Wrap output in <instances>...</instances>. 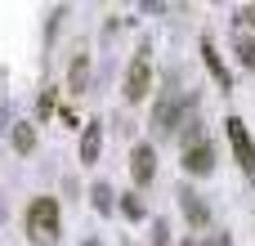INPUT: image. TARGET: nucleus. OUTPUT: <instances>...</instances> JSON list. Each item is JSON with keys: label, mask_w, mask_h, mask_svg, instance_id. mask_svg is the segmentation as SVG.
<instances>
[{"label": "nucleus", "mask_w": 255, "mask_h": 246, "mask_svg": "<svg viewBox=\"0 0 255 246\" xmlns=\"http://www.w3.org/2000/svg\"><path fill=\"white\" fill-rule=\"evenodd\" d=\"M63 233V215H58V202L54 197H36L27 202V238L36 246H54Z\"/></svg>", "instance_id": "1"}, {"label": "nucleus", "mask_w": 255, "mask_h": 246, "mask_svg": "<svg viewBox=\"0 0 255 246\" xmlns=\"http://www.w3.org/2000/svg\"><path fill=\"white\" fill-rule=\"evenodd\" d=\"M90 202H94V211H99V215H108V211H112V188L99 179V184L90 188Z\"/></svg>", "instance_id": "11"}, {"label": "nucleus", "mask_w": 255, "mask_h": 246, "mask_svg": "<svg viewBox=\"0 0 255 246\" xmlns=\"http://www.w3.org/2000/svg\"><path fill=\"white\" fill-rule=\"evenodd\" d=\"M0 121H4V112H0Z\"/></svg>", "instance_id": "21"}, {"label": "nucleus", "mask_w": 255, "mask_h": 246, "mask_svg": "<svg viewBox=\"0 0 255 246\" xmlns=\"http://www.w3.org/2000/svg\"><path fill=\"white\" fill-rule=\"evenodd\" d=\"M85 246H103V242H99V238H90V242H85Z\"/></svg>", "instance_id": "19"}, {"label": "nucleus", "mask_w": 255, "mask_h": 246, "mask_svg": "<svg viewBox=\"0 0 255 246\" xmlns=\"http://www.w3.org/2000/svg\"><path fill=\"white\" fill-rule=\"evenodd\" d=\"M121 215H126V220H143V202H139L134 193H126V197H121Z\"/></svg>", "instance_id": "14"}, {"label": "nucleus", "mask_w": 255, "mask_h": 246, "mask_svg": "<svg viewBox=\"0 0 255 246\" xmlns=\"http://www.w3.org/2000/svg\"><path fill=\"white\" fill-rule=\"evenodd\" d=\"M99 148H103V130H99V121H90L85 134H81V161L94 166V161H99Z\"/></svg>", "instance_id": "10"}, {"label": "nucleus", "mask_w": 255, "mask_h": 246, "mask_svg": "<svg viewBox=\"0 0 255 246\" xmlns=\"http://www.w3.org/2000/svg\"><path fill=\"white\" fill-rule=\"evenodd\" d=\"M184 170H188V175H211V170H215V148H211L206 139L184 143Z\"/></svg>", "instance_id": "4"}, {"label": "nucleus", "mask_w": 255, "mask_h": 246, "mask_svg": "<svg viewBox=\"0 0 255 246\" xmlns=\"http://www.w3.org/2000/svg\"><path fill=\"white\" fill-rule=\"evenodd\" d=\"M152 246H170V224H166V220L152 224Z\"/></svg>", "instance_id": "15"}, {"label": "nucleus", "mask_w": 255, "mask_h": 246, "mask_svg": "<svg viewBox=\"0 0 255 246\" xmlns=\"http://www.w3.org/2000/svg\"><path fill=\"white\" fill-rule=\"evenodd\" d=\"M202 246H233V238H229V233H211Z\"/></svg>", "instance_id": "17"}, {"label": "nucleus", "mask_w": 255, "mask_h": 246, "mask_svg": "<svg viewBox=\"0 0 255 246\" xmlns=\"http://www.w3.org/2000/svg\"><path fill=\"white\" fill-rule=\"evenodd\" d=\"M49 108H54V90H45V94H40V117H49Z\"/></svg>", "instance_id": "18"}, {"label": "nucleus", "mask_w": 255, "mask_h": 246, "mask_svg": "<svg viewBox=\"0 0 255 246\" xmlns=\"http://www.w3.org/2000/svg\"><path fill=\"white\" fill-rule=\"evenodd\" d=\"M175 130H179V103H175V94H161V103L152 108V134L166 139Z\"/></svg>", "instance_id": "5"}, {"label": "nucleus", "mask_w": 255, "mask_h": 246, "mask_svg": "<svg viewBox=\"0 0 255 246\" xmlns=\"http://www.w3.org/2000/svg\"><path fill=\"white\" fill-rule=\"evenodd\" d=\"M224 125H229V143H233V157H238V166H242L247 175H255V139H251V130L242 125V117H229Z\"/></svg>", "instance_id": "3"}, {"label": "nucleus", "mask_w": 255, "mask_h": 246, "mask_svg": "<svg viewBox=\"0 0 255 246\" xmlns=\"http://www.w3.org/2000/svg\"><path fill=\"white\" fill-rule=\"evenodd\" d=\"M13 148H18V152H31V148H36V130H31V125H18V130H13Z\"/></svg>", "instance_id": "13"}, {"label": "nucleus", "mask_w": 255, "mask_h": 246, "mask_svg": "<svg viewBox=\"0 0 255 246\" xmlns=\"http://www.w3.org/2000/svg\"><path fill=\"white\" fill-rule=\"evenodd\" d=\"M130 175H134L139 188L152 184V175H157V152H152V143H134V152H130Z\"/></svg>", "instance_id": "6"}, {"label": "nucleus", "mask_w": 255, "mask_h": 246, "mask_svg": "<svg viewBox=\"0 0 255 246\" xmlns=\"http://www.w3.org/2000/svg\"><path fill=\"white\" fill-rule=\"evenodd\" d=\"M202 63H206L211 81H215V85H220V90L229 94V90H233V76H229V67H224V58L215 54V45H211V40H202Z\"/></svg>", "instance_id": "7"}, {"label": "nucleus", "mask_w": 255, "mask_h": 246, "mask_svg": "<svg viewBox=\"0 0 255 246\" xmlns=\"http://www.w3.org/2000/svg\"><path fill=\"white\" fill-rule=\"evenodd\" d=\"M85 85H90V54L85 49H76L72 54V67H67V94H85Z\"/></svg>", "instance_id": "8"}, {"label": "nucleus", "mask_w": 255, "mask_h": 246, "mask_svg": "<svg viewBox=\"0 0 255 246\" xmlns=\"http://www.w3.org/2000/svg\"><path fill=\"white\" fill-rule=\"evenodd\" d=\"M126 246H130V242H126Z\"/></svg>", "instance_id": "22"}, {"label": "nucleus", "mask_w": 255, "mask_h": 246, "mask_svg": "<svg viewBox=\"0 0 255 246\" xmlns=\"http://www.w3.org/2000/svg\"><path fill=\"white\" fill-rule=\"evenodd\" d=\"M179 206H184V215H188L193 229H206V224H211V211H206V202H202L193 188H179Z\"/></svg>", "instance_id": "9"}, {"label": "nucleus", "mask_w": 255, "mask_h": 246, "mask_svg": "<svg viewBox=\"0 0 255 246\" xmlns=\"http://www.w3.org/2000/svg\"><path fill=\"white\" fill-rule=\"evenodd\" d=\"M152 90V63H148V45L134 54V63L126 67V85H121V94L130 99V103H139L143 94Z\"/></svg>", "instance_id": "2"}, {"label": "nucleus", "mask_w": 255, "mask_h": 246, "mask_svg": "<svg viewBox=\"0 0 255 246\" xmlns=\"http://www.w3.org/2000/svg\"><path fill=\"white\" fill-rule=\"evenodd\" d=\"M233 18H238V31H242V27H255V4H242Z\"/></svg>", "instance_id": "16"}, {"label": "nucleus", "mask_w": 255, "mask_h": 246, "mask_svg": "<svg viewBox=\"0 0 255 246\" xmlns=\"http://www.w3.org/2000/svg\"><path fill=\"white\" fill-rule=\"evenodd\" d=\"M233 49H238V58H242V67H251V72H255V40H251V36H242V31H238V40H233Z\"/></svg>", "instance_id": "12"}, {"label": "nucleus", "mask_w": 255, "mask_h": 246, "mask_svg": "<svg viewBox=\"0 0 255 246\" xmlns=\"http://www.w3.org/2000/svg\"><path fill=\"white\" fill-rule=\"evenodd\" d=\"M184 246H197V242H184Z\"/></svg>", "instance_id": "20"}]
</instances>
